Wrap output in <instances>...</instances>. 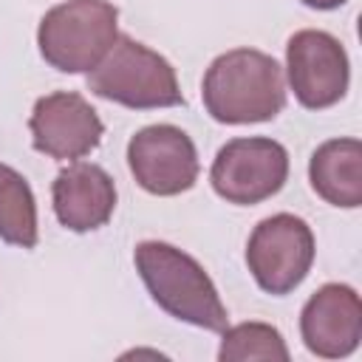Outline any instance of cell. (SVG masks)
Instances as JSON below:
<instances>
[{
	"label": "cell",
	"instance_id": "6da1fadb",
	"mask_svg": "<svg viewBox=\"0 0 362 362\" xmlns=\"http://www.w3.org/2000/svg\"><path fill=\"white\" fill-rule=\"evenodd\" d=\"M201 99L206 113L221 124L272 122L286 107V76L272 54L232 48L209 62Z\"/></svg>",
	"mask_w": 362,
	"mask_h": 362
},
{
	"label": "cell",
	"instance_id": "7a4b0ae2",
	"mask_svg": "<svg viewBox=\"0 0 362 362\" xmlns=\"http://www.w3.org/2000/svg\"><path fill=\"white\" fill-rule=\"evenodd\" d=\"M136 272L153 303L170 317L221 334L229 325L226 305L206 269L167 240H141L133 249Z\"/></svg>",
	"mask_w": 362,
	"mask_h": 362
},
{
	"label": "cell",
	"instance_id": "3957f363",
	"mask_svg": "<svg viewBox=\"0 0 362 362\" xmlns=\"http://www.w3.org/2000/svg\"><path fill=\"white\" fill-rule=\"evenodd\" d=\"M88 90L130 110L184 105V93L170 59L130 34H119L107 57L88 74Z\"/></svg>",
	"mask_w": 362,
	"mask_h": 362
},
{
	"label": "cell",
	"instance_id": "277c9868",
	"mask_svg": "<svg viewBox=\"0 0 362 362\" xmlns=\"http://www.w3.org/2000/svg\"><path fill=\"white\" fill-rule=\"evenodd\" d=\"M119 37V8L110 0H65L48 8L37 28L42 59L62 74H90Z\"/></svg>",
	"mask_w": 362,
	"mask_h": 362
},
{
	"label": "cell",
	"instance_id": "5b68a950",
	"mask_svg": "<svg viewBox=\"0 0 362 362\" xmlns=\"http://www.w3.org/2000/svg\"><path fill=\"white\" fill-rule=\"evenodd\" d=\"M317 240L311 226L291 212L263 218L246 240V266L255 283L272 294H291L311 272Z\"/></svg>",
	"mask_w": 362,
	"mask_h": 362
},
{
	"label": "cell",
	"instance_id": "8992f818",
	"mask_svg": "<svg viewBox=\"0 0 362 362\" xmlns=\"http://www.w3.org/2000/svg\"><path fill=\"white\" fill-rule=\"evenodd\" d=\"M288 181V150L269 136L226 141L212 161L209 184L218 198L235 206H255L277 195Z\"/></svg>",
	"mask_w": 362,
	"mask_h": 362
},
{
	"label": "cell",
	"instance_id": "52a82bcc",
	"mask_svg": "<svg viewBox=\"0 0 362 362\" xmlns=\"http://www.w3.org/2000/svg\"><path fill=\"white\" fill-rule=\"evenodd\" d=\"M286 76L294 99L305 110L337 105L351 85V62L345 45L320 28L294 31L286 42Z\"/></svg>",
	"mask_w": 362,
	"mask_h": 362
},
{
	"label": "cell",
	"instance_id": "ba28073f",
	"mask_svg": "<svg viewBox=\"0 0 362 362\" xmlns=\"http://www.w3.org/2000/svg\"><path fill=\"white\" fill-rule=\"evenodd\" d=\"M127 167L136 184L158 198H173L195 187L201 161L195 141L175 124H147L127 141Z\"/></svg>",
	"mask_w": 362,
	"mask_h": 362
},
{
	"label": "cell",
	"instance_id": "9c48e42d",
	"mask_svg": "<svg viewBox=\"0 0 362 362\" xmlns=\"http://www.w3.org/2000/svg\"><path fill=\"white\" fill-rule=\"evenodd\" d=\"M31 147L57 161H76L93 153L105 136L96 107L76 90H54L34 102L28 116Z\"/></svg>",
	"mask_w": 362,
	"mask_h": 362
},
{
	"label": "cell",
	"instance_id": "30bf717a",
	"mask_svg": "<svg viewBox=\"0 0 362 362\" xmlns=\"http://www.w3.org/2000/svg\"><path fill=\"white\" fill-rule=\"evenodd\" d=\"M300 337L320 359H345L362 339V300L348 283L320 286L300 311Z\"/></svg>",
	"mask_w": 362,
	"mask_h": 362
},
{
	"label": "cell",
	"instance_id": "8fae6325",
	"mask_svg": "<svg viewBox=\"0 0 362 362\" xmlns=\"http://www.w3.org/2000/svg\"><path fill=\"white\" fill-rule=\"evenodd\" d=\"M57 221L71 232H93L113 218L116 184L105 167L93 161H74L62 167L51 184Z\"/></svg>",
	"mask_w": 362,
	"mask_h": 362
},
{
	"label": "cell",
	"instance_id": "7c38bea8",
	"mask_svg": "<svg viewBox=\"0 0 362 362\" xmlns=\"http://www.w3.org/2000/svg\"><path fill=\"white\" fill-rule=\"evenodd\" d=\"M308 181L325 204L356 209L362 204V141L354 136L322 141L311 153Z\"/></svg>",
	"mask_w": 362,
	"mask_h": 362
},
{
	"label": "cell",
	"instance_id": "4fadbf2b",
	"mask_svg": "<svg viewBox=\"0 0 362 362\" xmlns=\"http://www.w3.org/2000/svg\"><path fill=\"white\" fill-rule=\"evenodd\" d=\"M0 240L20 249H34L40 240L34 189L8 164H0Z\"/></svg>",
	"mask_w": 362,
	"mask_h": 362
},
{
	"label": "cell",
	"instance_id": "5bb4252c",
	"mask_svg": "<svg viewBox=\"0 0 362 362\" xmlns=\"http://www.w3.org/2000/svg\"><path fill=\"white\" fill-rule=\"evenodd\" d=\"M221 348H218V359L221 362H246V359H280L286 362L288 345L283 339V334L269 325V322H238V325H226L221 331Z\"/></svg>",
	"mask_w": 362,
	"mask_h": 362
},
{
	"label": "cell",
	"instance_id": "9a60e30c",
	"mask_svg": "<svg viewBox=\"0 0 362 362\" xmlns=\"http://www.w3.org/2000/svg\"><path fill=\"white\" fill-rule=\"evenodd\" d=\"M303 6H308V8H317V11H331V8H339V6H345L348 0H300Z\"/></svg>",
	"mask_w": 362,
	"mask_h": 362
}]
</instances>
